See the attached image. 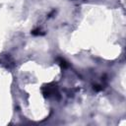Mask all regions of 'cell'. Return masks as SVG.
Wrapping results in <instances>:
<instances>
[{"mask_svg":"<svg viewBox=\"0 0 126 126\" xmlns=\"http://www.w3.org/2000/svg\"><path fill=\"white\" fill-rule=\"evenodd\" d=\"M55 92H56V88L55 87H44L42 88V93L44 95H51V94H55Z\"/></svg>","mask_w":126,"mask_h":126,"instance_id":"6da1fadb","label":"cell"},{"mask_svg":"<svg viewBox=\"0 0 126 126\" xmlns=\"http://www.w3.org/2000/svg\"><path fill=\"white\" fill-rule=\"evenodd\" d=\"M58 61H59V64H60L62 67H67V66H68L67 62H66L64 59H62V58H58Z\"/></svg>","mask_w":126,"mask_h":126,"instance_id":"7a4b0ae2","label":"cell"},{"mask_svg":"<svg viewBox=\"0 0 126 126\" xmlns=\"http://www.w3.org/2000/svg\"><path fill=\"white\" fill-rule=\"evenodd\" d=\"M41 32V31L37 29V30H34V31H32V33L33 35H38V34H43V32Z\"/></svg>","mask_w":126,"mask_h":126,"instance_id":"3957f363","label":"cell"},{"mask_svg":"<svg viewBox=\"0 0 126 126\" xmlns=\"http://www.w3.org/2000/svg\"><path fill=\"white\" fill-rule=\"evenodd\" d=\"M94 91H101L102 90V87H100V86H98V85H95V86H94Z\"/></svg>","mask_w":126,"mask_h":126,"instance_id":"277c9868","label":"cell"}]
</instances>
